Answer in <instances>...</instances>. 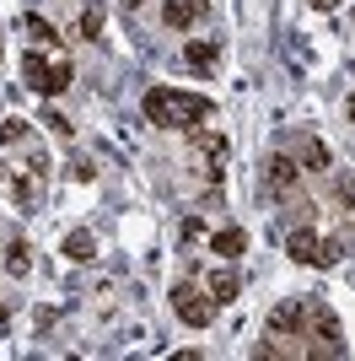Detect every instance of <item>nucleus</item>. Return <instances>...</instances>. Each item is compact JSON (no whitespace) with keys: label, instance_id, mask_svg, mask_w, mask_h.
Segmentation results:
<instances>
[{"label":"nucleus","instance_id":"f257e3e1","mask_svg":"<svg viewBox=\"0 0 355 361\" xmlns=\"http://www.w3.org/2000/svg\"><path fill=\"white\" fill-rule=\"evenodd\" d=\"M285 254H291L296 264H312V270H334V264H340V254H344V243L318 238V232H291Z\"/></svg>","mask_w":355,"mask_h":361},{"label":"nucleus","instance_id":"f03ea898","mask_svg":"<svg viewBox=\"0 0 355 361\" xmlns=\"http://www.w3.org/2000/svg\"><path fill=\"white\" fill-rule=\"evenodd\" d=\"M173 313L189 324V329H210V318H216V297L199 286H189V281H178L173 286Z\"/></svg>","mask_w":355,"mask_h":361},{"label":"nucleus","instance_id":"7ed1b4c3","mask_svg":"<svg viewBox=\"0 0 355 361\" xmlns=\"http://www.w3.org/2000/svg\"><path fill=\"white\" fill-rule=\"evenodd\" d=\"M216 114V103L210 97H199V92H173V130H199V124Z\"/></svg>","mask_w":355,"mask_h":361},{"label":"nucleus","instance_id":"20e7f679","mask_svg":"<svg viewBox=\"0 0 355 361\" xmlns=\"http://www.w3.org/2000/svg\"><path fill=\"white\" fill-rule=\"evenodd\" d=\"M269 329L275 334H307V302H280L269 313Z\"/></svg>","mask_w":355,"mask_h":361},{"label":"nucleus","instance_id":"39448f33","mask_svg":"<svg viewBox=\"0 0 355 361\" xmlns=\"http://www.w3.org/2000/svg\"><path fill=\"white\" fill-rule=\"evenodd\" d=\"M307 324L318 329V340H323L328 350H340V340H344V329H340V318L328 313L323 302H307Z\"/></svg>","mask_w":355,"mask_h":361},{"label":"nucleus","instance_id":"423d86ee","mask_svg":"<svg viewBox=\"0 0 355 361\" xmlns=\"http://www.w3.org/2000/svg\"><path fill=\"white\" fill-rule=\"evenodd\" d=\"M199 16H205V0H167L162 6V22L167 27H194V22H199Z\"/></svg>","mask_w":355,"mask_h":361},{"label":"nucleus","instance_id":"0eeeda50","mask_svg":"<svg viewBox=\"0 0 355 361\" xmlns=\"http://www.w3.org/2000/svg\"><path fill=\"white\" fill-rule=\"evenodd\" d=\"M269 189H275V195H291L296 189V178H301V162H291V157H269Z\"/></svg>","mask_w":355,"mask_h":361},{"label":"nucleus","instance_id":"6e6552de","mask_svg":"<svg viewBox=\"0 0 355 361\" xmlns=\"http://www.w3.org/2000/svg\"><path fill=\"white\" fill-rule=\"evenodd\" d=\"M146 119L156 130H173V87H151L146 92Z\"/></svg>","mask_w":355,"mask_h":361},{"label":"nucleus","instance_id":"1a4fd4ad","mask_svg":"<svg viewBox=\"0 0 355 361\" xmlns=\"http://www.w3.org/2000/svg\"><path fill=\"white\" fill-rule=\"evenodd\" d=\"M242 248H248V232H242V226H221V232L210 238V254H221V259H237Z\"/></svg>","mask_w":355,"mask_h":361},{"label":"nucleus","instance_id":"9d476101","mask_svg":"<svg viewBox=\"0 0 355 361\" xmlns=\"http://www.w3.org/2000/svg\"><path fill=\"white\" fill-rule=\"evenodd\" d=\"M183 54H189V65H194V71H210V65L221 60V44H216V38H194V44L183 49Z\"/></svg>","mask_w":355,"mask_h":361},{"label":"nucleus","instance_id":"9b49d317","mask_svg":"<svg viewBox=\"0 0 355 361\" xmlns=\"http://www.w3.org/2000/svg\"><path fill=\"white\" fill-rule=\"evenodd\" d=\"M237 291H242V281H237L232 270H216V275H210V297H216V307L237 302Z\"/></svg>","mask_w":355,"mask_h":361},{"label":"nucleus","instance_id":"f8f14e48","mask_svg":"<svg viewBox=\"0 0 355 361\" xmlns=\"http://www.w3.org/2000/svg\"><path fill=\"white\" fill-rule=\"evenodd\" d=\"M22 75H27V87H32V92H44V87H49V60L38 54V49H32V54H22Z\"/></svg>","mask_w":355,"mask_h":361},{"label":"nucleus","instance_id":"ddd939ff","mask_svg":"<svg viewBox=\"0 0 355 361\" xmlns=\"http://www.w3.org/2000/svg\"><path fill=\"white\" fill-rule=\"evenodd\" d=\"M22 27H27V38L32 44H49V49H59V32H54V22H44V16H22Z\"/></svg>","mask_w":355,"mask_h":361},{"label":"nucleus","instance_id":"4468645a","mask_svg":"<svg viewBox=\"0 0 355 361\" xmlns=\"http://www.w3.org/2000/svg\"><path fill=\"white\" fill-rule=\"evenodd\" d=\"M97 254V243H92V232L87 226H75L70 238H65V259H75V264H81V259H92Z\"/></svg>","mask_w":355,"mask_h":361},{"label":"nucleus","instance_id":"2eb2a0df","mask_svg":"<svg viewBox=\"0 0 355 361\" xmlns=\"http://www.w3.org/2000/svg\"><path fill=\"white\" fill-rule=\"evenodd\" d=\"M70 81H75V71H70L65 60H54V65H49V87H44V97H59V92L70 87Z\"/></svg>","mask_w":355,"mask_h":361},{"label":"nucleus","instance_id":"dca6fc26","mask_svg":"<svg viewBox=\"0 0 355 361\" xmlns=\"http://www.w3.org/2000/svg\"><path fill=\"white\" fill-rule=\"evenodd\" d=\"M103 22H108L103 6H87V11H81V22H75V32H81V38H97V32H103Z\"/></svg>","mask_w":355,"mask_h":361},{"label":"nucleus","instance_id":"f3484780","mask_svg":"<svg viewBox=\"0 0 355 361\" xmlns=\"http://www.w3.org/2000/svg\"><path fill=\"white\" fill-rule=\"evenodd\" d=\"M301 167H307V173H323L328 167V146L323 140H307V146H301Z\"/></svg>","mask_w":355,"mask_h":361},{"label":"nucleus","instance_id":"a211bd4d","mask_svg":"<svg viewBox=\"0 0 355 361\" xmlns=\"http://www.w3.org/2000/svg\"><path fill=\"white\" fill-rule=\"evenodd\" d=\"M6 270H11L16 281H22V275L32 270V254H27V243H11V254H6Z\"/></svg>","mask_w":355,"mask_h":361},{"label":"nucleus","instance_id":"6ab92c4d","mask_svg":"<svg viewBox=\"0 0 355 361\" xmlns=\"http://www.w3.org/2000/svg\"><path fill=\"white\" fill-rule=\"evenodd\" d=\"M27 119H0V146H16V140H27Z\"/></svg>","mask_w":355,"mask_h":361},{"label":"nucleus","instance_id":"aec40b11","mask_svg":"<svg viewBox=\"0 0 355 361\" xmlns=\"http://www.w3.org/2000/svg\"><path fill=\"white\" fill-rule=\"evenodd\" d=\"M38 124H49L54 135H70V130H75V124L65 119V114H54V108H44V114H38Z\"/></svg>","mask_w":355,"mask_h":361},{"label":"nucleus","instance_id":"412c9836","mask_svg":"<svg viewBox=\"0 0 355 361\" xmlns=\"http://www.w3.org/2000/svg\"><path fill=\"white\" fill-rule=\"evenodd\" d=\"M340 200H344V205H355V178H340Z\"/></svg>","mask_w":355,"mask_h":361},{"label":"nucleus","instance_id":"4be33fe9","mask_svg":"<svg viewBox=\"0 0 355 361\" xmlns=\"http://www.w3.org/2000/svg\"><path fill=\"white\" fill-rule=\"evenodd\" d=\"M334 6H340V0H312V11H334Z\"/></svg>","mask_w":355,"mask_h":361},{"label":"nucleus","instance_id":"5701e85b","mask_svg":"<svg viewBox=\"0 0 355 361\" xmlns=\"http://www.w3.org/2000/svg\"><path fill=\"white\" fill-rule=\"evenodd\" d=\"M124 6H130V11H135V6H146V0H124Z\"/></svg>","mask_w":355,"mask_h":361},{"label":"nucleus","instance_id":"b1692460","mask_svg":"<svg viewBox=\"0 0 355 361\" xmlns=\"http://www.w3.org/2000/svg\"><path fill=\"white\" fill-rule=\"evenodd\" d=\"M350 119H355V97H350Z\"/></svg>","mask_w":355,"mask_h":361},{"label":"nucleus","instance_id":"393cba45","mask_svg":"<svg viewBox=\"0 0 355 361\" xmlns=\"http://www.w3.org/2000/svg\"><path fill=\"white\" fill-rule=\"evenodd\" d=\"M0 60H6V44H0Z\"/></svg>","mask_w":355,"mask_h":361}]
</instances>
